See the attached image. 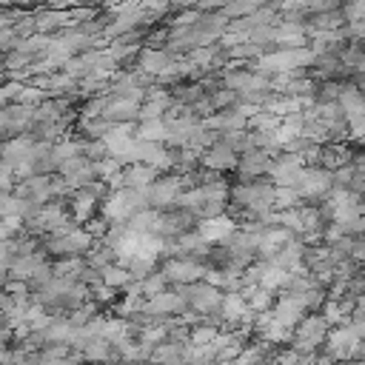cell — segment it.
<instances>
[{
	"mask_svg": "<svg viewBox=\"0 0 365 365\" xmlns=\"http://www.w3.org/2000/svg\"><path fill=\"white\" fill-rule=\"evenodd\" d=\"M328 322L331 319H325V317H319V314H311V317H305L297 328H294V334H291V348H297V351H302V354H314L319 345H325V339H328Z\"/></svg>",
	"mask_w": 365,
	"mask_h": 365,
	"instance_id": "obj_1",
	"label": "cell"
},
{
	"mask_svg": "<svg viewBox=\"0 0 365 365\" xmlns=\"http://www.w3.org/2000/svg\"><path fill=\"white\" fill-rule=\"evenodd\" d=\"M365 345H362V336L354 331V325H345V328H334L328 331V339H325V356L334 359V362H348L351 356L362 354Z\"/></svg>",
	"mask_w": 365,
	"mask_h": 365,
	"instance_id": "obj_2",
	"label": "cell"
},
{
	"mask_svg": "<svg viewBox=\"0 0 365 365\" xmlns=\"http://www.w3.org/2000/svg\"><path fill=\"white\" fill-rule=\"evenodd\" d=\"M185 294H188L185 302H188L194 311H200V314H214V311H220V305H222V297H220V291H217L214 285H191Z\"/></svg>",
	"mask_w": 365,
	"mask_h": 365,
	"instance_id": "obj_3",
	"label": "cell"
},
{
	"mask_svg": "<svg viewBox=\"0 0 365 365\" xmlns=\"http://www.w3.org/2000/svg\"><path fill=\"white\" fill-rule=\"evenodd\" d=\"M185 305H188V302H185V297H177V294H168V291H163V294H157V297H151V299L145 302V314H154V317L180 314Z\"/></svg>",
	"mask_w": 365,
	"mask_h": 365,
	"instance_id": "obj_4",
	"label": "cell"
},
{
	"mask_svg": "<svg viewBox=\"0 0 365 365\" xmlns=\"http://www.w3.org/2000/svg\"><path fill=\"white\" fill-rule=\"evenodd\" d=\"M220 311H222V317H225V322H228V325L245 322V319L254 314V311H251V305H248V299H245V297H240V294H228V297H222Z\"/></svg>",
	"mask_w": 365,
	"mask_h": 365,
	"instance_id": "obj_5",
	"label": "cell"
},
{
	"mask_svg": "<svg viewBox=\"0 0 365 365\" xmlns=\"http://www.w3.org/2000/svg\"><path fill=\"white\" fill-rule=\"evenodd\" d=\"M163 274H165V279H174V282H191L202 274V268L194 262H168Z\"/></svg>",
	"mask_w": 365,
	"mask_h": 365,
	"instance_id": "obj_6",
	"label": "cell"
},
{
	"mask_svg": "<svg viewBox=\"0 0 365 365\" xmlns=\"http://www.w3.org/2000/svg\"><path fill=\"white\" fill-rule=\"evenodd\" d=\"M228 234H231V220H225V217H211V220L202 222V237L205 240H222Z\"/></svg>",
	"mask_w": 365,
	"mask_h": 365,
	"instance_id": "obj_7",
	"label": "cell"
},
{
	"mask_svg": "<svg viewBox=\"0 0 365 365\" xmlns=\"http://www.w3.org/2000/svg\"><path fill=\"white\" fill-rule=\"evenodd\" d=\"M205 163H208V165H217V168L231 165V163H234V151L228 148V143H222V145H217V148L205 157Z\"/></svg>",
	"mask_w": 365,
	"mask_h": 365,
	"instance_id": "obj_8",
	"label": "cell"
},
{
	"mask_svg": "<svg viewBox=\"0 0 365 365\" xmlns=\"http://www.w3.org/2000/svg\"><path fill=\"white\" fill-rule=\"evenodd\" d=\"M125 180H128V185H140V188H143V185L151 180V171H148V168H131V171L125 174Z\"/></svg>",
	"mask_w": 365,
	"mask_h": 365,
	"instance_id": "obj_9",
	"label": "cell"
},
{
	"mask_svg": "<svg viewBox=\"0 0 365 365\" xmlns=\"http://www.w3.org/2000/svg\"><path fill=\"white\" fill-rule=\"evenodd\" d=\"M3 299H6V297H3V294H0V305H3Z\"/></svg>",
	"mask_w": 365,
	"mask_h": 365,
	"instance_id": "obj_10",
	"label": "cell"
},
{
	"mask_svg": "<svg viewBox=\"0 0 365 365\" xmlns=\"http://www.w3.org/2000/svg\"><path fill=\"white\" fill-rule=\"evenodd\" d=\"M117 365H123V362H117Z\"/></svg>",
	"mask_w": 365,
	"mask_h": 365,
	"instance_id": "obj_11",
	"label": "cell"
}]
</instances>
